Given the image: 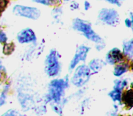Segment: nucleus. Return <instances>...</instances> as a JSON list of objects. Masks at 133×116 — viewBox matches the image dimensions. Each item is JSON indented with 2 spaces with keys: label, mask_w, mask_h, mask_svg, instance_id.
<instances>
[{
  "label": "nucleus",
  "mask_w": 133,
  "mask_h": 116,
  "mask_svg": "<svg viewBox=\"0 0 133 116\" xmlns=\"http://www.w3.org/2000/svg\"><path fill=\"white\" fill-rule=\"evenodd\" d=\"M64 1H69V0H64Z\"/></svg>",
  "instance_id": "393cba45"
},
{
  "label": "nucleus",
  "mask_w": 133,
  "mask_h": 116,
  "mask_svg": "<svg viewBox=\"0 0 133 116\" xmlns=\"http://www.w3.org/2000/svg\"><path fill=\"white\" fill-rule=\"evenodd\" d=\"M125 23L126 26L128 27H131L132 25V21H130L129 19H126L125 21Z\"/></svg>",
  "instance_id": "412c9836"
},
{
  "label": "nucleus",
  "mask_w": 133,
  "mask_h": 116,
  "mask_svg": "<svg viewBox=\"0 0 133 116\" xmlns=\"http://www.w3.org/2000/svg\"><path fill=\"white\" fill-rule=\"evenodd\" d=\"M51 5H57L61 3V0H50Z\"/></svg>",
  "instance_id": "4be33fe9"
},
{
  "label": "nucleus",
  "mask_w": 133,
  "mask_h": 116,
  "mask_svg": "<svg viewBox=\"0 0 133 116\" xmlns=\"http://www.w3.org/2000/svg\"><path fill=\"white\" fill-rule=\"evenodd\" d=\"M68 78L52 80L49 84L50 97L56 102H59L64 90L68 86Z\"/></svg>",
  "instance_id": "f03ea898"
},
{
  "label": "nucleus",
  "mask_w": 133,
  "mask_h": 116,
  "mask_svg": "<svg viewBox=\"0 0 133 116\" xmlns=\"http://www.w3.org/2000/svg\"><path fill=\"white\" fill-rule=\"evenodd\" d=\"M89 76V69L85 65H82L76 69L71 81L74 85L81 87L88 81Z\"/></svg>",
  "instance_id": "20e7f679"
},
{
  "label": "nucleus",
  "mask_w": 133,
  "mask_h": 116,
  "mask_svg": "<svg viewBox=\"0 0 133 116\" xmlns=\"http://www.w3.org/2000/svg\"><path fill=\"white\" fill-rule=\"evenodd\" d=\"M13 12L17 15L22 16L28 18L36 20L40 16V11L34 7H29L20 5L14 7Z\"/></svg>",
  "instance_id": "423d86ee"
},
{
  "label": "nucleus",
  "mask_w": 133,
  "mask_h": 116,
  "mask_svg": "<svg viewBox=\"0 0 133 116\" xmlns=\"http://www.w3.org/2000/svg\"><path fill=\"white\" fill-rule=\"evenodd\" d=\"M107 1L112 4H114L117 5L118 6H121L120 1H123V0H107Z\"/></svg>",
  "instance_id": "aec40b11"
},
{
  "label": "nucleus",
  "mask_w": 133,
  "mask_h": 116,
  "mask_svg": "<svg viewBox=\"0 0 133 116\" xmlns=\"http://www.w3.org/2000/svg\"><path fill=\"white\" fill-rule=\"evenodd\" d=\"M116 82H115V86H114V89L118 90L121 91V90L126 85L127 82L125 80L121 81L119 80H116Z\"/></svg>",
  "instance_id": "dca6fc26"
},
{
  "label": "nucleus",
  "mask_w": 133,
  "mask_h": 116,
  "mask_svg": "<svg viewBox=\"0 0 133 116\" xmlns=\"http://www.w3.org/2000/svg\"><path fill=\"white\" fill-rule=\"evenodd\" d=\"M104 65V62L99 59H94L89 63L90 68L95 72L99 71Z\"/></svg>",
  "instance_id": "f8f14e48"
},
{
  "label": "nucleus",
  "mask_w": 133,
  "mask_h": 116,
  "mask_svg": "<svg viewBox=\"0 0 133 116\" xmlns=\"http://www.w3.org/2000/svg\"><path fill=\"white\" fill-rule=\"evenodd\" d=\"M109 95L112 98V99L115 101H121V91L115 89L114 90L112 91L111 92L109 93Z\"/></svg>",
  "instance_id": "2eb2a0df"
},
{
  "label": "nucleus",
  "mask_w": 133,
  "mask_h": 116,
  "mask_svg": "<svg viewBox=\"0 0 133 116\" xmlns=\"http://www.w3.org/2000/svg\"><path fill=\"white\" fill-rule=\"evenodd\" d=\"M122 100L126 107L131 108L133 106V91L130 89L126 91L123 95Z\"/></svg>",
  "instance_id": "9d476101"
},
{
  "label": "nucleus",
  "mask_w": 133,
  "mask_h": 116,
  "mask_svg": "<svg viewBox=\"0 0 133 116\" xmlns=\"http://www.w3.org/2000/svg\"><path fill=\"white\" fill-rule=\"evenodd\" d=\"M123 58L121 51L117 48H114L110 51L106 57L107 61L111 64H114L119 62Z\"/></svg>",
  "instance_id": "1a4fd4ad"
},
{
  "label": "nucleus",
  "mask_w": 133,
  "mask_h": 116,
  "mask_svg": "<svg viewBox=\"0 0 133 116\" xmlns=\"http://www.w3.org/2000/svg\"><path fill=\"white\" fill-rule=\"evenodd\" d=\"M89 49L88 47L85 46H81L77 49L75 56L70 63V70H72L81 60H85Z\"/></svg>",
  "instance_id": "0eeeda50"
},
{
  "label": "nucleus",
  "mask_w": 133,
  "mask_h": 116,
  "mask_svg": "<svg viewBox=\"0 0 133 116\" xmlns=\"http://www.w3.org/2000/svg\"><path fill=\"white\" fill-rule=\"evenodd\" d=\"M76 4H77V3H74V4H72L70 6L72 7V8H73L74 9H76V8H78V6H75V5Z\"/></svg>",
  "instance_id": "b1692460"
},
{
  "label": "nucleus",
  "mask_w": 133,
  "mask_h": 116,
  "mask_svg": "<svg viewBox=\"0 0 133 116\" xmlns=\"http://www.w3.org/2000/svg\"><path fill=\"white\" fill-rule=\"evenodd\" d=\"M73 27L74 29L82 32L88 39L96 43L101 42V38L94 31L91 24L87 21L76 18L73 21Z\"/></svg>",
  "instance_id": "f257e3e1"
},
{
  "label": "nucleus",
  "mask_w": 133,
  "mask_h": 116,
  "mask_svg": "<svg viewBox=\"0 0 133 116\" xmlns=\"http://www.w3.org/2000/svg\"><path fill=\"white\" fill-rule=\"evenodd\" d=\"M34 2H35L38 3H41L45 5H51L50 0H33Z\"/></svg>",
  "instance_id": "a211bd4d"
},
{
  "label": "nucleus",
  "mask_w": 133,
  "mask_h": 116,
  "mask_svg": "<svg viewBox=\"0 0 133 116\" xmlns=\"http://www.w3.org/2000/svg\"><path fill=\"white\" fill-rule=\"evenodd\" d=\"M98 18L101 21L111 26H116L119 22V15L113 9H102L99 11Z\"/></svg>",
  "instance_id": "39448f33"
},
{
  "label": "nucleus",
  "mask_w": 133,
  "mask_h": 116,
  "mask_svg": "<svg viewBox=\"0 0 133 116\" xmlns=\"http://www.w3.org/2000/svg\"><path fill=\"white\" fill-rule=\"evenodd\" d=\"M84 7H85V9L86 10H87L89 9V8L90 7V4L88 2H87V1L85 2Z\"/></svg>",
  "instance_id": "5701e85b"
},
{
  "label": "nucleus",
  "mask_w": 133,
  "mask_h": 116,
  "mask_svg": "<svg viewBox=\"0 0 133 116\" xmlns=\"http://www.w3.org/2000/svg\"><path fill=\"white\" fill-rule=\"evenodd\" d=\"M123 52L124 54L127 55L130 58H132L133 55V43L132 40L124 43Z\"/></svg>",
  "instance_id": "9b49d317"
},
{
  "label": "nucleus",
  "mask_w": 133,
  "mask_h": 116,
  "mask_svg": "<svg viewBox=\"0 0 133 116\" xmlns=\"http://www.w3.org/2000/svg\"><path fill=\"white\" fill-rule=\"evenodd\" d=\"M18 41L21 43H28L36 40L34 31L30 28H26L20 31L17 35Z\"/></svg>",
  "instance_id": "6e6552de"
},
{
  "label": "nucleus",
  "mask_w": 133,
  "mask_h": 116,
  "mask_svg": "<svg viewBox=\"0 0 133 116\" xmlns=\"http://www.w3.org/2000/svg\"><path fill=\"white\" fill-rule=\"evenodd\" d=\"M7 40V37L5 34L2 31L0 32V42L4 43Z\"/></svg>",
  "instance_id": "6ab92c4d"
},
{
  "label": "nucleus",
  "mask_w": 133,
  "mask_h": 116,
  "mask_svg": "<svg viewBox=\"0 0 133 116\" xmlns=\"http://www.w3.org/2000/svg\"><path fill=\"white\" fill-rule=\"evenodd\" d=\"M14 44L11 42L8 44H5L3 47V53L5 55L10 54L14 50Z\"/></svg>",
  "instance_id": "4468645a"
},
{
  "label": "nucleus",
  "mask_w": 133,
  "mask_h": 116,
  "mask_svg": "<svg viewBox=\"0 0 133 116\" xmlns=\"http://www.w3.org/2000/svg\"><path fill=\"white\" fill-rule=\"evenodd\" d=\"M45 64V70L49 76H54L58 74L60 69V65L58 54L55 50L52 49L50 51L46 58Z\"/></svg>",
  "instance_id": "7ed1b4c3"
},
{
  "label": "nucleus",
  "mask_w": 133,
  "mask_h": 116,
  "mask_svg": "<svg viewBox=\"0 0 133 116\" xmlns=\"http://www.w3.org/2000/svg\"><path fill=\"white\" fill-rule=\"evenodd\" d=\"M7 4L8 1L7 0H0V13L4 11Z\"/></svg>",
  "instance_id": "f3484780"
},
{
  "label": "nucleus",
  "mask_w": 133,
  "mask_h": 116,
  "mask_svg": "<svg viewBox=\"0 0 133 116\" xmlns=\"http://www.w3.org/2000/svg\"><path fill=\"white\" fill-rule=\"evenodd\" d=\"M128 70V65L126 64H121L116 65L114 68V75L116 76H119L125 73Z\"/></svg>",
  "instance_id": "ddd939ff"
}]
</instances>
